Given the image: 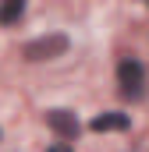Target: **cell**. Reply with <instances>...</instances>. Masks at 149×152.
<instances>
[{"label": "cell", "mask_w": 149, "mask_h": 152, "mask_svg": "<svg viewBox=\"0 0 149 152\" xmlns=\"http://www.w3.org/2000/svg\"><path fill=\"white\" fill-rule=\"evenodd\" d=\"M117 81H121V92L124 96H142V64L139 60H121L117 67Z\"/></svg>", "instance_id": "cell-2"}, {"label": "cell", "mask_w": 149, "mask_h": 152, "mask_svg": "<svg viewBox=\"0 0 149 152\" xmlns=\"http://www.w3.org/2000/svg\"><path fill=\"white\" fill-rule=\"evenodd\" d=\"M68 50V36H60V32H53V36H43L36 42H29L25 46V57L29 60H53V57H60Z\"/></svg>", "instance_id": "cell-1"}, {"label": "cell", "mask_w": 149, "mask_h": 152, "mask_svg": "<svg viewBox=\"0 0 149 152\" xmlns=\"http://www.w3.org/2000/svg\"><path fill=\"white\" fill-rule=\"evenodd\" d=\"M25 14V4L21 0H7V4H0V25H11V21H18Z\"/></svg>", "instance_id": "cell-5"}, {"label": "cell", "mask_w": 149, "mask_h": 152, "mask_svg": "<svg viewBox=\"0 0 149 152\" xmlns=\"http://www.w3.org/2000/svg\"><path fill=\"white\" fill-rule=\"evenodd\" d=\"M89 127L92 131H124L128 127V113H100V117H92Z\"/></svg>", "instance_id": "cell-4"}, {"label": "cell", "mask_w": 149, "mask_h": 152, "mask_svg": "<svg viewBox=\"0 0 149 152\" xmlns=\"http://www.w3.org/2000/svg\"><path fill=\"white\" fill-rule=\"evenodd\" d=\"M46 152H71V149H68V145H50Z\"/></svg>", "instance_id": "cell-6"}, {"label": "cell", "mask_w": 149, "mask_h": 152, "mask_svg": "<svg viewBox=\"0 0 149 152\" xmlns=\"http://www.w3.org/2000/svg\"><path fill=\"white\" fill-rule=\"evenodd\" d=\"M46 124H50L60 138H74V134H78V120H74V113H68V110H50V113H46Z\"/></svg>", "instance_id": "cell-3"}]
</instances>
